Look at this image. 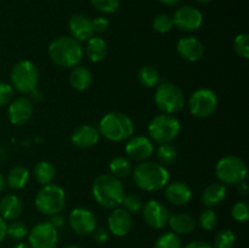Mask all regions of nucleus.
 Segmentation results:
<instances>
[{"label":"nucleus","mask_w":249,"mask_h":248,"mask_svg":"<svg viewBox=\"0 0 249 248\" xmlns=\"http://www.w3.org/2000/svg\"><path fill=\"white\" fill-rule=\"evenodd\" d=\"M215 175L224 185H238L246 180L247 165L237 156H225L215 165Z\"/></svg>","instance_id":"9"},{"label":"nucleus","mask_w":249,"mask_h":248,"mask_svg":"<svg viewBox=\"0 0 249 248\" xmlns=\"http://www.w3.org/2000/svg\"><path fill=\"white\" fill-rule=\"evenodd\" d=\"M68 28L71 34L78 41H88L94 36L92 21L83 14H74L68 21Z\"/></svg>","instance_id":"19"},{"label":"nucleus","mask_w":249,"mask_h":248,"mask_svg":"<svg viewBox=\"0 0 249 248\" xmlns=\"http://www.w3.org/2000/svg\"><path fill=\"white\" fill-rule=\"evenodd\" d=\"M164 196L169 203L180 207L189 203L192 197V191L185 182L173 181L165 185Z\"/></svg>","instance_id":"20"},{"label":"nucleus","mask_w":249,"mask_h":248,"mask_svg":"<svg viewBox=\"0 0 249 248\" xmlns=\"http://www.w3.org/2000/svg\"><path fill=\"white\" fill-rule=\"evenodd\" d=\"M135 126L130 117L122 112L105 114L99 124L100 135L113 142H122L133 136Z\"/></svg>","instance_id":"4"},{"label":"nucleus","mask_w":249,"mask_h":248,"mask_svg":"<svg viewBox=\"0 0 249 248\" xmlns=\"http://www.w3.org/2000/svg\"><path fill=\"white\" fill-rule=\"evenodd\" d=\"M12 248H31V246L26 245V243H17V245L14 246Z\"/></svg>","instance_id":"51"},{"label":"nucleus","mask_w":249,"mask_h":248,"mask_svg":"<svg viewBox=\"0 0 249 248\" xmlns=\"http://www.w3.org/2000/svg\"><path fill=\"white\" fill-rule=\"evenodd\" d=\"M28 228L23 221L19 220H12L9 225L6 226V235L9 236L11 240L21 241L28 235Z\"/></svg>","instance_id":"32"},{"label":"nucleus","mask_w":249,"mask_h":248,"mask_svg":"<svg viewBox=\"0 0 249 248\" xmlns=\"http://www.w3.org/2000/svg\"><path fill=\"white\" fill-rule=\"evenodd\" d=\"M9 119L14 125L26 124L33 114V102L26 96H18L9 104Z\"/></svg>","instance_id":"16"},{"label":"nucleus","mask_w":249,"mask_h":248,"mask_svg":"<svg viewBox=\"0 0 249 248\" xmlns=\"http://www.w3.org/2000/svg\"><path fill=\"white\" fill-rule=\"evenodd\" d=\"M152 27L156 32H158V33H168V32L174 27L173 17L168 14H158L157 16L153 18Z\"/></svg>","instance_id":"36"},{"label":"nucleus","mask_w":249,"mask_h":248,"mask_svg":"<svg viewBox=\"0 0 249 248\" xmlns=\"http://www.w3.org/2000/svg\"><path fill=\"white\" fill-rule=\"evenodd\" d=\"M184 248H213L209 243L204 242V241H192V242L187 243Z\"/></svg>","instance_id":"45"},{"label":"nucleus","mask_w":249,"mask_h":248,"mask_svg":"<svg viewBox=\"0 0 249 248\" xmlns=\"http://www.w3.org/2000/svg\"><path fill=\"white\" fill-rule=\"evenodd\" d=\"M198 221L202 229L207 231H212L218 225V215H216L213 209L208 208L202 212L198 218Z\"/></svg>","instance_id":"37"},{"label":"nucleus","mask_w":249,"mask_h":248,"mask_svg":"<svg viewBox=\"0 0 249 248\" xmlns=\"http://www.w3.org/2000/svg\"><path fill=\"white\" fill-rule=\"evenodd\" d=\"M92 21V28H94V33H105L107 29L109 28V21L104 16H99L96 18L91 19Z\"/></svg>","instance_id":"42"},{"label":"nucleus","mask_w":249,"mask_h":248,"mask_svg":"<svg viewBox=\"0 0 249 248\" xmlns=\"http://www.w3.org/2000/svg\"><path fill=\"white\" fill-rule=\"evenodd\" d=\"M5 184H6V181H5V177H4V175H2L1 173H0V192H1L2 190H4V187H5Z\"/></svg>","instance_id":"50"},{"label":"nucleus","mask_w":249,"mask_h":248,"mask_svg":"<svg viewBox=\"0 0 249 248\" xmlns=\"http://www.w3.org/2000/svg\"><path fill=\"white\" fill-rule=\"evenodd\" d=\"M109 169H111L113 177L121 179V177H126L131 174L133 165L128 158L123 157V156H117L109 163Z\"/></svg>","instance_id":"30"},{"label":"nucleus","mask_w":249,"mask_h":248,"mask_svg":"<svg viewBox=\"0 0 249 248\" xmlns=\"http://www.w3.org/2000/svg\"><path fill=\"white\" fill-rule=\"evenodd\" d=\"M231 216L238 223H246L249 219V206L247 202H237L231 209Z\"/></svg>","instance_id":"40"},{"label":"nucleus","mask_w":249,"mask_h":248,"mask_svg":"<svg viewBox=\"0 0 249 248\" xmlns=\"http://www.w3.org/2000/svg\"><path fill=\"white\" fill-rule=\"evenodd\" d=\"M10 79L14 90L21 94H31L38 85L39 71L32 61L22 60L12 67Z\"/></svg>","instance_id":"8"},{"label":"nucleus","mask_w":249,"mask_h":248,"mask_svg":"<svg viewBox=\"0 0 249 248\" xmlns=\"http://www.w3.org/2000/svg\"><path fill=\"white\" fill-rule=\"evenodd\" d=\"M170 213L164 204L157 199H150L142 206V218L152 229H163L168 224Z\"/></svg>","instance_id":"14"},{"label":"nucleus","mask_w":249,"mask_h":248,"mask_svg":"<svg viewBox=\"0 0 249 248\" xmlns=\"http://www.w3.org/2000/svg\"><path fill=\"white\" fill-rule=\"evenodd\" d=\"M49 221H50V224L53 226V228L56 229L62 228L63 224H65V218L58 213V214H55V215H51V219Z\"/></svg>","instance_id":"44"},{"label":"nucleus","mask_w":249,"mask_h":248,"mask_svg":"<svg viewBox=\"0 0 249 248\" xmlns=\"http://www.w3.org/2000/svg\"><path fill=\"white\" fill-rule=\"evenodd\" d=\"M34 179L40 185H49L53 181L56 177V169L53 163L49 160H40L36 164L33 169Z\"/></svg>","instance_id":"27"},{"label":"nucleus","mask_w":249,"mask_h":248,"mask_svg":"<svg viewBox=\"0 0 249 248\" xmlns=\"http://www.w3.org/2000/svg\"><path fill=\"white\" fill-rule=\"evenodd\" d=\"M180 122L173 114L160 113L153 117L148 124V134L151 141L156 143H170L180 133Z\"/></svg>","instance_id":"7"},{"label":"nucleus","mask_w":249,"mask_h":248,"mask_svg":"<svg viewBox=\"0 0 249 248\" xmlns=\"http://www.w3.org/2000/svg\"><path fill=\"white\" fill-rule=\"evenodd\" d=\"M85 55L91 62H101L107 55V44L101 36H91L85 46Z\"/></svg>","instance_id":"26"},{"label":"nucleus","mask_w":249,"mask_h":248,"mask_svg":"<svg viewBox=\"0 0 249 248\" xmlns=\"http://www.w3.org/2000/svg\"><path fill=\"white\" fill-rule=\"evenodd\" d=\"M237 189H238V192H240L241 195L248 194V185H247V182H246V180H243L242 182H240V184L237 185Z\"/></svg>","instance_id":"48"},{"label":"nucleus","mask_w":249,"mask_h":248,"mask_svg":"<svg viewBox=\"0 0 249 248\" xmlns=\"http://www.w3.org/2000/svg\"><path fill=\"white\" fill-rule=\"evenodd\" d=\"M173 22L182 32H195L203 23V15L197 7L184 5L175 11Z\"/></svg>","instance_id":"12"},{"label":"nucleus","mask_w":249,"mask_h":248,"mask_svg":"<svg viewBox=\"0 0 249 248\" xmlns=\"http://www.w3.org/2000/svg\"><path fill=\"white\" fill-rule=\"evenodd\" d=\"M92 237L97 243H105L108 240V232L104 228H95V230L92 231Z\"/></svg>","instance_id":"43"},{"label":"nucleus","mask_w":249,"mask_h":248,"mask_svg":"<svg viewBox=\"0 0 249 248\" xmlns=\"http://www.w3.org/2000/svg\"><path fill=\"white\" fill-rule=\"evenodd\" d=\"M170 229L177 235H186L192 232L196 228V220L187 213H177L169 216L168 220Z\"/></svg>","instance_id":"24"},{"label":"nucleus","mask_w":249,"mask_h":248,"mask_svg":"<svg viewBox=\"0 0 249 248\" xmlns=\"http://www.w3.org/2000/svg\"><path fill=\"white\" fill-rule=\"evenodd\" d=\"M177 51L181 58L189 62H196L204 55V45L195 36H184L177 44Z\"/></svg>","instance_id":"18"},{"label":"nucleus","mask_w":249,"mask_h":248,"mask_svg":"<svg viewBox=\"0 0 249 248\" xmlns=\"http://www.w3.org/2000/svg\"><path fill=\"white\" fill-rule=\"evenodd\" d=\"M160 1L162 2V4L168 5V6H174V5L179 4V2L181 1V0H160Z\"/></svg>","instance_id":"49"},{"label":"nucleus","mask_w":249,"mask_h":248,"mask_svg":"<svg viewBox=\"0 0 249 248\" xmlns=\"http://www.w3.org/2000/svg\"><path fill=\"white\" fill-rule=\"evenodd\" d=\"M138 79L141 85L146 88H155L160 83V73L153 66H143L138 73Z\"/></svg>","instance_id":"29"},{"label":"nucleus","mask_w":249,"mask_h":248,"mask_svg":"<svg viewBox=\"0 0 249 248\" xmlns=\"http://www.w3.org/2000/svg\"><path fill=\"white\" fill-rule=\"evenodd\" d=\"M131 174L136 186L147 192L160 191L169 182V173L160 163L143 160L134 168Z\"/></svg>","instance_id":"1"},{"label":"nucleus","mask_w":249,"mask_h":248,"mask_svg":"<svg viewBox=\"0 0 249 248\" xmlns=\"http://www.w3.org/2000/svg\"><path fill=\"white\" fill-rule=\"evenodd\" d=\"M14 88L11 84L5 82H0V107L9 105L14 100Z\"/></svg>","instance_id":"41"},{"label":"nucleus","mask_w":249,"mask_h":248,"mask_svg":"<svg viewBox=\"0 0 249 248\" xmlns=\"http://www.w3.org/2000/svg\"><path fill=\"white\" fill-rule=\"evenodd\" d=\"M92 82V74L89 68L84 66L73 67L70 74V84L77 91H84L90 87Z\"/></svg>","instance_id":"25"},{"label":"nucleus","mask_w":249,"mask_h":248,"mask_svg":"<svg viewBox=\"0 0 249 248\" xmlns=\"http://www.w3.org/2000/svg\"><path fill=\"white\" fill-rule=\"evenodd\" d=\"M197 1H198L199 4L206 5V4H208V2H211V0H197Z\"/></svg>","instance_id":"52"},{"label":"nucleus","mask_w":249,"mask_h":248,"mask_svg":"<svg viewBox=\"0 0 249 248\" xmlns=\"http://www.w3.org/2000/svg\"><path fill=\"white\" fill-rule=\"evenodd\" d=\"M66 192L61 186L55 184L44 185L36 194L34 204L38 212L44 215H55L62 212L66 207Z\"/></svg>","instance_id":"6"},{"label":"nucleus","mask_w":249,"mask_h":248,"mask_svg":"<svg viewBox=\"0 0 249 248\" xmlns=\"http://www.w3.org/2000/svg\"><path fill=\"white\" fill-rule=\"evenodd\" d=\"M133 228V218L129 212L122 208H114L108 216V229L117 237H124Z\"/></svg>","instance_id":"17"},{"label":"nucleus","mask_w":249,"mask_h":248,"mask_svg":"<svg viewBox=\"0 0 249 248\" xmlns=\"http://www.w3.org/2000/svg\"><path fill=\"white\" fill-rule=\"evenodd\" d=\"M236 242V236L229 229L221 230L214 238V248H232Z\"/></svg>","instance_id":"34"},{"label":"nucleus","mask_w":249,"mask_h":248,"mask_svg":"<svg viewBox=\"0 0 249 248\" xmlns=\"http://www.w3.org/2000/svg\"><path fill=\"white\" fill-rule=\"evenodd\" d=\"M153 143L150 138L142 135L131 136L125 145V153L130 159L143 162L152 156Z\"/></svg>","instance_id":"15"},{"label":"nucleus","mask_w":249,"mask_h":248,"mask_svg":"<svg viewBox=\"0 0 249 248\" xmlns=\"http://www.w3.org/2000/svg\"><path fill=\"white\" fill-rule=\"evenodd\" d=\"M6 220H4V219L0 216V242H1L5 238V236H6Z\"/></svg>","instance_id":"46"},{"label":"nucleus","mask_w":249,"mask_h":248,"mask_svg":"<svg viewBox=\"0 0 249 248\" xmlns=\"http://www.w3.org/2000/svg\"><path fill=\"white\" fill-rule=\"evenodd\" d=\"M29 95H31V99H29V100H31L32 102H33V101L39 102L41 99H43V96H41V92L39 91V90H36V89H34L33 91H32Z\"/></svg>","instance_id":"47"},{"label":"nucleus","mask_w":249,"mask_h":248,"mask_svg":"<svg viewBox=\"0 0 249 248\" xmlns=\"http://www.w3.org/2000/svg\"><path fill=\"white\" fill-rule=\"evenodd\" d=\"M92 6L102 14H114L119 7V0H90Z\"/></svg>","instance_id":"39"},{"label":"nucleus","mask_w":249,"mask_h":248,"mask_svg":"<svg viewBox=\"0 0 249 248\" xmlns=\"http://www.w3.org/2000/svg\"><path fill=\"white\" fill-rule=\"evenodd\" d=\"M155 104L162 113L175 114L184 108L186 100L182 90L177 84L162 82L156 88Z\"/></svg>","instance_id":"5"},{"label":"nucleus","mask_w":249,"mask_h":248,"mask_svg":"<svg viewBox=\"0 0 249 248\" xmlns=\"http://www.w3.org/2000/svg\"><path fill=\"white\" fill-rule=\"evenodd\" d=\"M155 248H181V240L174 232H165L157 238Z\"/></svg>","instance_id":"33"},{"label":"nucleus","mask_w":249,"mask_h":248,"mask_svg":"<svg viewBox=\"0 0 249 248\" xmlns=\"http://www.w3.org/2000/svg\"><path fill=\"white\" fill-rule=\"evenodd\" d=\"M92 196L97 204L106 209H114L122 204L124 197L123 184L112 174H101L94 180Z\"/></svg>","instance_id":"2"},{"label":"nucleus","mask_w":249,"mask_h":248,"mask_svg":"<svg viewBox=\"0 0 249 248\" xmlns=\"http://www.w3.org/2000/svg\"><path fill=\"white\" fill-rule=\"evenodd\" d=\"M28 240L31 248H55L58 242L57 229L50 221H41L29 231Z\"/></svg>","instance_id":"11"},{"label":"nucleus","mask_w":249,"mask_h":248,"mask_svg":"<svg viewBox=\"0 0 249 248\" xmlns=\"http://www.w3.org/2000/svg\"><path fill=\"white\" fill-rule=\"evenodd\" d=\"M49 56L57 66L73 68L83 58V46L73 36H58L49 45Z\"/></svg>","instance_id":"3"},{"label":"nucleus","mask_w":249,"mask_h":248,"mask_svg":"<svg viewBox=\"0 0 249 248\" xmlns=\"http://www.w3.org/2000/svg\"><path fill=\"white\" fill-rule=\"evenodd\" d=\"M99 129L90 124H83V125L78 126L71 136V140L74 143V146L79 148L92 147L99 142Z\"/></svg>","instance_id":"21"},{"label":"nucleus","mask_w":249,"mask_h":248,"mask_svg":"<svg viewBox=\"0 0 249 248\" xmlns=\"http://www.w3.org/2000/svg\"><path fill=\"white\" fill-rule=\"evenodd\" d=\"M22 213L21 199L16 195H6L0 201V216L4 220H16Z\"/></svg>","instance_id":"23"},{"label":"nucleus","mask_w":249,"mask_h":248,"mask_svg":"<svg viewBox=\"0 0 249 248\" xmlns=\"http://www.w3.org/2000/svg\"><path fill=\"white\" fill-rule=\"evenodd\" d=\"M189 111L196 118H207L215 112L218 107V96L207 88H201L194 91L189 99Z\"/></svg>","instance_id":"10"},{"label":"nucleus","mask_w":249,"mask_h":248,"mask_svg":"<svg viewBox=\"0 0 249 248\" xmlns=\"http://www.w3.org/2000/svg\"><path fill=\"white\" fill-rule=\"evenodd\" d=\"M29 180V172L24 167L17 165L9 172L6 177V184L12 190H21L27 185Z\"/></svg>","instance_id":"28"},{"label":"nucleus","mask_w":249,"mask_h":248,"mask_svg":"<svg viewBox=\"0 0 249 248\" xmlns=\"http://www.w3.org/2000/svg\"><path fill=\"white\" fill-rule=\"evenodd\" d=\"M233 49L243 58H249V35L247 33H241L233 40Z\"/></svg>","instance_id":"38"},{"label":"nucleus","mask_w":249,"mask_h":248,"mask_svg":"<svg viewBox=\"0 0 249 248\" xmlns=\"http://www.w3.org/2000/svg\"><path fill=\"white\" fill-rule=\"evenodd\" d=\"M226 194H228V190L225 185L221 182H214L207 186L202 192V203L207 208H213V207L219 206L226 198Z\"/></svg>","instance_id":"22"},{"label":"nucleus","mask_w":249,"mask_h":248,"mask_svg":"<svg viewBox=\"0 0 249 248\" xmlns=\"http://www.w3.org/2000/svg\"><path fill=\"white\" fill-rule=\"evenodd\" d=\"M66 248H83V247H80V246H77V245H70Z\"/></svg>","instance_id":"53"},{"label":"nucleus","mask_w":249,"mask_h":248,"mask_svg":"<svg viewBox=\"0 0 249 248\" xmlns=\"http://www.w3.org/2000/svg\"><path fill=\"white\" fill-rule=\"evenodd\" d=\"M156 157H157L160 164L163 165V167L164 165H172L177 160L178 151L172 143H163V145H160V147L157 148Z\"/></svg>","instance_id":"31"},{"label":"nucleus","mask_w":249,"mask_h":248,"mask_svg":"<svg viewBox=\"0 0 249 248\" xmlns=\"http://www.w3.org/2000/svg\"><path fill=\"white\" fill-rule=\"evenodd\" d=\"M122 204H123L124 209L126 212H129L130 214L140 212L143 206L142 198L139 195L133 194V192H130V194H124L123 199H122Z\"/></svg>","instance_id":"35"},{"label":"nucleus","mask_w":249,"mask_h":248,"mask_svg":"<svg viewBox=\"0 0 249 248\" xmlns=\"http://www.w3.org/2000/svg\"><path fill=\"white\" fill-rule=\"evenodd\" d=\"M68 223L77 235L87 236L92 233L96 228V216L90 209L78 207L70 213Z\"/></svg>","instance_id":"13"}]
</instances>
